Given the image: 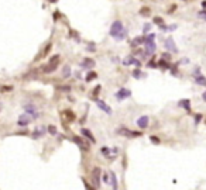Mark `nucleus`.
Listing matches in <instances>:
<instances>
[{
    "label": "nucleus",
    "mask_w": 206,
    "mask_h": 190,
    "mask_svg": "<svg viewBox=\"0 0 206 190\" xmlns=\"http://www.w3.org/2000/svg\"><path fill=\"white\" fill-rule=\"evenodd\" d=\"M109 35L112 38H114L116 41H124L127 38V28H124V24L120 20H114L110 25Z\"/></svg>",
    "instance_id": "1"
},
{
    "label": "nucleus",
    "mask_w": 206,
    "mask_h": 190,
    "mask_svg": "<svg viewBox=\"0 0 206 190\" xmlns=\"http://www.w3.org/2000/svg\"><path fill=\"white\" fill-rule=\"evenodd\" d=\"M144 51L147 54V56L153 55L157 50V45H155V34L154 33H150L148 35H145V42H144Z\"/></svg>",
    "instance_id": "2"
},
{
    "label": "nucleus",
    "mask_w": 206,
    "mask_h": 190,
    "mask_svg": "<svg viewBox=\"0 0 206 190\" xmlns=\"http://www.w3.org/2000/svg\"><path fill=\"white\" fill-rule=\"evenodd\" d=\"M116 132L119 135H121V137H127V138H136V137H141L143 135V132H140V131H131L127 127H119L116 130Z\"/></svg>",
    "instance_id": "3"
},
{
    "label": "nucleus",
    "mask_w": 206,
    "mask_h": 190,
    "mask_svg": "<svg viewBox=\"0 0 206 190\" xmlns=\"http://www.w3.org/2000/svg\"><path fill=\"white\" fill-rule=\"evenodd\" d=\"M90 182H92V185L98 189L99 186H100V179H102V169L100 168H93V171L90 173Z\"/></svg>",
    "instance_id": "4"
},
{
    "label": "nucleus",
    "mask_w": 206,
    "mask_h": 190,
    "mask_svg": "<svg viewBox=\"0 0 206 190\" xmlns=\"http://www.w3.org/2000/svg\"><path fill=\"white\" fill-rule=\"evenodd\" d=\"M130 96H131V90H130V89H126V87H121V89H119V90L114 93V97H116L119 102H123V100L129 99Z\"/></svg>",
    "instance_id": "5"
},
{
    "label": "nucleus",
    "mask_w": 206,
    "mask_h": 190,
    "mask_svg": "<svg viewBox=\"0 0 206 190\" xmlns=\"http://www.w3.org/2000/svg\"><path fill=\"white\" fill-rule=\"evenodd\" d=\"M24 113H27L28 116H31L33 117V120H37L41 114L40 113H37V107H35L34 104L31 103H27L26 106H24Z\"/></svg>",
    "instance_id": "6"
},
{
    "label": "nucleus",
    "mask_w": 206,
    "mask_h": 190,
    "mask_svg": "<svg viewBox=\"0 0 206 190\" xmlns=\"http://www.w3.org/2000/svg\"><path fill=\"white\" fill-rule=\"evenodd\" d=\"M123 65L124 66H129V65H136L137 68H141V61L137 59L134 55H127L124 59H123Z\"/></svg>",
    "instance_id": "7"
},
{
    "label": "nucleus",
    "mask_w": 206,
    "mask_h": 190,
    "mask_svg": "<svg viewBox=\"0 0 206 190\" xmlns=\"http://www.w3.org/2000/svg\"><path fill=\"white\" fill-rule=\"evenodd\" d=\"M165 50L168 52H171V54H176L178 52V48H176V45H175V41H174V38H172L171 35L165 39Z\"/></svg>",
    "instance_id": "8"
},
{
    "label": "nucleus",
    "mask_w": 206,
    "mask_h": 190,
    "mask_svg": "<svg viewBox=\"0 0 206 190\" xmlns=\"http://www.w3.org/2000/svg\"><path fill=\"white\" fill-rule=\"evenodd\" d=\"M95 65H96V64H95V61H93L92 58H89V56H85V58L79 62V66H81V68H83V69H89V70L93 69V68H95Z\"/></svg>",
    "instance_id": "9"
},
{
    "label": "nucleus",
    "mask_w": 206,
    "mask_h": 190,
    "mask_svg": "<svg viewBox=\"0 0 206 190\" xmlns=\"http://www.w3.org/2000/svg\"><path fill=\"white\" fill-rule=\"evenodd\" d=\"M31 120H33V117H31V116H28L27 113H23V114L18 117L17 125L18 127H27V125L31 122Z\"/></svg>",
    "instance_id": "10"
},
{
    "label": "nucleus",
    "mask_w": 206,
    "mask_h": 190,
    "mask_svg": "<svg viewBox=\"0 0 206 190\" xmlns=\"http://www.w3.org/2000/svg\"><path fill=\"white\" fill-rule=\"evenodd\" d=\"M144 42H145V35H138L130 41V47L134 50V48H138L140 45H144Z\"/></svg>",
    "instance_id": "11"
},
{
    "label": "nucleus",
    "mask_w": 206,
    "mask_h": 190,
    "mask_svg": "<svg viewBox=\"0 0 206 190\" xmlns=\"http://www.w3.org/2000/svg\"><path fill=\"white\" fill-rule=\"evenodd\" d=\"M148 124H150V117L148 116H141V117L137 118V127L140 130L148 128Z\"/></svg>",
    "instance_id": "12"
},
{
    "label": "nucleus",
    "mask_w": 206,
    "mask_h": 190,
    "mask_svg": "<svg viewBox=\"0 0 206 190\" xmlns=\"http://www.w3.org/2000/svg\"><path fill=\"white\" fill-rule=\"evenodd\" d=\"M96 100V104H98V107L102 110L103 113H106L107 116H110L112 114V107L109 106V104L106 103V102H103V100H99V99H95Z\"/></svg>",
    "instance_id": "13"
},
{
    "label": "nucleus",
    "mask_w": 206,
    "mask_h": 190,
    "mask_svg": "<svg viewBox=\"0 0 206 190\" xmlns=\"http://www.w3.org/2000/svg\"><path fill=\"white\" fill-rule=\"evenodd\" d=\"M47 134V128L45 127H37L33 131V138L34 139H40L41 137H44Z\"/></svg>",
    "instance_id": "14"
},
{
    "label": "nucleus",
    "mask_w": 206,
    "mask_h": 190,
    "mask_svg": "<svg viewBox=\"0 0 206 190\" xmlns=\"http://www.w3.org/2000/svg\"><path fill=\"white\" fill-rule=\"evenodd\" d=\"M72 139H73V142H76V144H78V147H79L82 151H89V145H88V144H86L82 138H79L78 135H75Z\"/></svg>",
    "instance_id": "15"
},
{
    "label": "nucleus",
    "mask_w": 206,
    "mask_h": 190,
    "mask_svg": "<svg viewBox=\"0 0 206 190\" xmlns=\"http://www.w3.org/2000/svg\"><path fill=\"white\" fill-rule=\"evenodd\" d=\"M193 80H195V83L199 85V86H206V78L203 75H201V73L193 75Z\"/></svg>",
    "instance_id": "16"
},
{
    "label": "nucleus",
    "mask_w": 206,
    "mask_h": 190,
    "mask_svg": "<svg viewBox=\"0 0 206 190\" xmlns=\"http://www.w3.org/2000/svg\"><path fill=\"white\" fill-rule=\"evenodd\" d=\"M42 68V72L44 73H52V72H55L57 68H58V64H55V65H44V66H41Z\"/></svg>",
    "instance_id": "17"
},
{
    "label": "nucleus",
    "mask_w": 206,
    "mask_h": 190,
    "mask_svg": "<svg viewBox=\"0 0 206 190\" xmlns=\"http://www.w3.org/2000/svg\"><path fill=\"white\" fill-rule=\"evenodd\" d=\"M81 134H82V135H85L88 139H90L93 144L96 142V139H95V137H93V134H92V132H90L88 128H82V130H81Z\"/></svg>",
    "instance_id": "18"
},
{
    "label": "nucleus",
    "mask_w": 206,
    "mask_h": 190,
    "mask_svg": "<svg viewBox=\"0 0 206 190\" xmlns=\"http://www.w3.org/2000/svg\"><path fill=\"white\" fill-rule=\"evenodd\" d=\"M178 106L182 107V108H185L186 111H189V110H191V100H189V99H182V100H179Z\"/></svg>",
    "instance_id": "19"
},
{
    "label": "nucleus",
    "mask_w": 206,
    "mask_h": 190,
    "mask_svg": "<svg viewBox=\"0 0 206 190\" xmlns=\"http://www.w3.org/2000/svg\"><path fill=\"white\" fill-rule=\"evenodd\" d=\"M138 14L143 16V17H150L151 16V9L150 7H141L140 11H138Z\"/></svg>",
    "instance_id": "20"
},
{
    "label": "nucleus",
    "mask_w": 206,
    "mask_h": 190,
    "mask_svg": "<svg viewBox=\"0 0 206 190\" xmlns=\"http://www.w3.org/2000/svg\"><path fill=\"white\" fill-rule=\"evenodd\" d=\"M64 116H65V118H67L69 122H72V121L75 120V113L71 111V110H65V111H64Z\"/></svg>",
    "instance_id": "21"
},
{
    "label": "nucleus",
    "mask_w": 206,
    "mask_h": 190,
    "mask_svg": "<svg viewBox=\"0 0 206 190\" xmlns=\"http://www.w3.org/2000/svg\"><path fill=\"white\" fill-rule=\"evenodd\" d=\"M109 176H110V180H112V186H113V190H119V189H117V177H116L114 172H110V173H109Z\"/></svg>",
    "instance_id": "22"
},
{
    "label": "nucleus",
    "mask_w": 206,
    "mask_h": 190,
    "mask_svg": "<svg viewBox=\"0 0 206 190\" xmlns=\"http://www.w3.org/2000/svg\"><path fill=\"white\" fill-rule=\"evenodd\" d=\"M59 59H61V58H59V55H58V54H57V55H52L51 58L48 59V62H47V64H48V65H55V64H59Z\"/></svg>",
    "instance_id": "23"
},
{
    "label": "nucleus",
    "mask_w": 206,
    "mask_h": 190,
    "mask_svg": "<svg viewBox=\"0 0 206 190\" xmlns=\"http://www.w3.org/2000/svg\"><path fill=\"white\" fill-rule=\"evenodd\" d=\"M133 76H134L136 79H141V78H145V73H143L140 68H136V69L133 70Z\"/></svg>",
    "instance_id": "24"
},
{
    "label": "nucleus",
    "mask_w": 206,
    "mask_h": 190,
    "mask_svg": "<svg viewBox=\"0 0 206 190\" xmlns=\"http://www.w3.org/2000/svg\"><path fill=\"white\" fill-rule=\"evenodd\" d=\"M72 75V70H71V66H68V65H65L64 68H62V76L64 78H69Z\"/></svg>",
    "instance_id": "25"
},
{
    "label": "nucleus",
    "mask_w": 206,
    "mask_h": 190,
    "mask_svg": "<svg viewBox=\"0 0 206 190\" xmlns=\"http://www.w3.org/2000/svg\"><path fill=\"white\" fill-rule=\"evenodd\" d=\"M96 72H89L88 75H86V82H92V80H95L96 79Z\"/></svg>",
    "instance_id": "26"
},
{
    "label": "nucleus",
    "mask_w": 206,
    "mask_h": 190,
    "mask_svg": "<svg viewBox=\"0 0 206 190\" xmlns=\"http://www.w3.org/2000/svg\"><path fill=\"white\" fill-rule=\"evenodd\" d=\"M57 90H61V92H71V86H69V85H59V86H57Z\"/></svg>",
    "instance_id": "27"
},
{
    "label": "nucleus",
    "mask_w": 206,
    "mask_h": 190,
    "mask_svg": "<svg viewBox=\"0 0 206 190\" xmlns=\"http://www.w3.org/2000/svg\"><path fill=\"white\" fill-rule=\"evenodd\" d=\"M47 132H50L51 135H57V128H55V125H48V127H47Z\"/></svg>",
    "instance_id": "28"
},
{
    "label": "nucleus",
    "mask_w": 206,
    "mask_h": 190,
    "mask_svg": "<svg viewBox=\"0 0 206 190\" xmlns=\"http://www.w3.org/2000/svg\"><path fill=\"white\" fill-rule=\"evenodd\" d=\"M162 59H165V61L171 62L172 61V54L171 52H164V54H162Z\"/></svg>",
    "instance_id": "29"
},
{
    "label": "nucleus",
    "mask_w": 206,
    "mask_h": 190,
    "mask_svg": "<svg viewBox=\"0 0 206 190\" xmlns=\"http://www.w3.org/2000/svg\"><path fill=\"white\" fill-rule=\"evenodd\" d=\"M153 21H154V24H157V25H161V24H164V18L162 17H154L153 18Z\"/></svg>",
    "instance_id": "30"
},
{
    "label": "nucleus",
    "mask_w": 206,
    "mask_h": 190,
    "mask_svg": "<svg viewBox=\"0 0 206 190\" xmlns=\"http://www.w3.org/2000/svg\"><path fill=\"white\" fill-rule=\"evenodd\" d=\"M198 17L201 18V20H205L206 21V9L201 10V11H198Z\"/></svg>",
    "instance_id": "31"
},
{
    "label": "nucleus",
    "mask_w": 206,
    "mask_h": 190,
    "mask_svg": "<svg viewBox=\"0 0 206 190\" xmlns=\"http://www.w3.org/2000/svg\"><path fill=\"white\" fill-rule=\"evenodd\" d=\"M150 30H151V24H150V23H145V24H144V27H143V33H144V34H147Z\"/></svg>",
    "instance_id": "32"
},
{
    "label": "nucleus",
    "mask_w": 206,
    "mask_h": 190,
    "mask_svg": "<svg viewBox=\"0 0 206 190\" xmlns=\"http://www.w3.org/2000/svg\"><path fill=\"white\" fill-rule=\"evenodd\" d=\"M100 152H102V154H104L107 158L110 156V149H109L107 147H103V148H100Z\"/></svg>",
    "instance_id": "33"
},
{
    "label": "nucleus",
    "mask_w": 206,
    "mask_h": 190,
    "mask_svg": "<svg viewBox=\"0 0 206 190\" xmlns=\"http://www.w3.org/2000/svg\"><path fill=\"white\" fill-rule=\"evenodd\" d=\"M51 48H52V45L50 44V42H48V44L45 45V48H44V52H42V55H45V56H47V54L51 51Z\"/></svg>",
    "instance_id": "34"
},
{
    "label": "nucleus",
    "mask_w": 206,
    "mask_h": 190,
    "mask_svg": "<svg viewBox=\"0 0 206 190\" xmlns=\"http://www.w3.org/2000/svg\"><path fill=\"white\" fill-rule=\"evenodd\" d=\"M202 118H203V116H202V114H195V124L198 125V124L201 122V120H202Z\"/></svg>",
    "instance_id": "35"
},
{
    "label": "nucleus",
    "mask_w": 206,
    "mask_h": 190,
    "mask_svg": "<svg viewBox=\"0 0 206 190\" xmlns=\"http://www.w3.org/2000/svg\"><path fill=\"white\" fill-rule=\"evenodd\" d=\"M150 141H151L153 144H160V142H161L160 138H158V137H155V135H151V137H150Z\"/></svg>",
    "instance_id": "36"
},
{
    "label": "nucleus",
    "mask_w": 206,
    "mask_h": 190,
    "mask_svg": "<svg viewBox=\"0 0 206 190\" xmlns=\"http://www.w3.org/2000/svg\"><path fill=\"white\" fill-rule=\"evenodd\" d=\"M99 92H100V86H96L95 89H93V94H92V96H93V99L99 94Z\"/></svg>",
    "instance_id": "37"
},
{
    "label": "nucleus",
    "mask_w": 206,
    "mask_h": 190,
    "mask_svg": "<svg viewBox=\"0 0 206 190\" xmlns=\"http://www.w3.org/2000/svg\"><path fill=\"white\" fill-rule=\"evenodd\" d=\"M147 66H150V68H157V64L154 62V59H150V61L147 62Z\"/></svg>",
    "instance_id": "38"
},
{
    "label": "nucleus",
    "mask_w": 206,
    "mask_h": 190,
    "mask_svg": "<svg viewBox=\"0 0 206 190\" xmlns=\"http://www.w3.org/2000/svg\"><path fill=\"white\" fill-rule=\"evenodd\" d=\"M10 90H13V87L11 86H1L0 87V92H10Z\"/></svg>",
    "instance_id": "39"
},
{
    "label": "nucleus",
    "mask_w": 206,
    "mask_h": 190,
    "mask_svg": "<svg viewBox=\"0 0 206 190\" xmlns=\"http://www.w3.org/2000/svg\"><path fill=\"white\" fill-rule=\"evenodd\" d=\"M170 69H171L172 75H176V73H178V65H174V66H172V68H170Z\"/></svg>",
    "instance_id": "40"
},
{
    "label": "nucleus",
    "mask_w": 206,
    "mask_h": 190,
    "mask_svg": "<svg viewBox=\"0 0 206 190\" xmlns=\"http://www.w3.org/2000/svg\"><path fill=\"white\" fill-rule=\"evenodd\" d=\"M83 185H85V189H86V190H95L93 187H90V186H89V183L86 182L85 179H83Z\"/></svg>",
    "instance_id": "41"
},
{
    "label": "nucleus",
    "mask_w": 206,
    "mask_h": 190,
    "mask_svg": "<svg viewBox=\"0 0 206 190\" xmlns=\"http://www.w3.org/2000/svg\"><path fill=\"white\" fill-rule=\"evenodd\" d=\"M103 182H104V183H109V182H110V180H109V176H107V175H106V173H103Z\"/></svg>",
    "instance_id": "42"
},
{
    "label": "nucleus",
    "mask_w": 206,
    "mask_h": 190,
    "mask_svg": "<svg viewBox=\"0 0 206 190\" xmlns=\"http://www.w3.org/2000/svg\"><path fill=\"white\" fill-rule=\"evenodd\" d=\"M202 99H203V102L206 103V90L203 92V93H202Z\"/></svg>",
    "instance_id": "43"
},
{
    "label": "nucleus",
    "mask_w": 206,
    "mask_h": 190,
    "mask_svg": "<svg viewBox=\"0 0 206 190\" xmlns=\"http://www.w3.org/2000/svg\"><path fill=\"white\" fill-rule=\"evenodd\" d=\"M202 7H203V9H206V1H205V0L202 1Z\"/></svg>",
    "instance_id": "44"
},
{
    "label": "nucleus",
    "mask_w": 206,
    "mask_h": 190,
    "mask_svg": "<svg viewBox=\"0 0 206 190\" xmlns=\"http://www.w3.org/2000/svg\"><path fill=\"white\" fill-rule=\"evenodd\" d=\"M48 1H51V3H55V1H57V0H48Z\"/></svg>",
    "instance_id": "45"
}]
</instances>
